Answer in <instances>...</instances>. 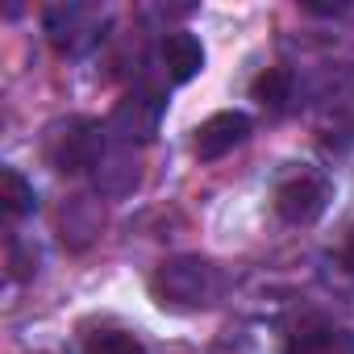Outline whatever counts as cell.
I'll return each instance as SVG.
<instances>
[{"label": "cell", "mask_w": 354, "mask_h": 354, "mask_svg": "<svg viewBox=\"0 0 354 354\" xmlns=\"http://www.w3.org/2000/svg\"><path fill=\"white\" fill-rule=\"evenodd\" d=\"M150 292L167 308H209L225 292V271L201 254H175L150 275Z\"/></svg>", "instance_id": "obj_1"}, {"label": "cell", "mask_w": 354, "mask_h": 354, "mask_svg": "<svg viewBox=\"0 0 354 354\" xmlns=\"http://www.w3.org/2000/svg\"><path fill=\"white\" fill-rule=\"evenodd\" d=\"M109 150H113V133H109V125H100L92 117H71V121L55 125L46 138V158L59 175H96L104 167Z\"/></svg>", "instance_id": "obj_2"}, {"label": "cell", "mask_w": 354, "mask_h": 354, "mask_svg": "<svg viewBox=\"0 0 354 354\" xmlns=\"http://www.w3.org/2000/svg\"><path fill=\"white\" fill-rule=\"evenodd\" d=\"M333 201V180L325 171H313V167H296L292 175H283V180L275 184V217L283 225H313L325 217Z\"/></svg>", "instance_id": "obj_3"}, {"label": "cell", "mask_w": 354, "mask_h": 354, "mask_svg": "<svg viewBox=\"0 0 354 354\" xmlns=\"http://www.w3.org/2000/svg\"><path fill=\"white\" fill-rule=\"evenodd\" d=\"M42 30L50 38V46L67 59H80L88 55L104 34V13L100 9H88V5H50L42 13Z\"/></svg>", "instance_id": "obj_4"}, {"label": "cell", "mask_w": 354, "mask_h": 354, "mask_svg": "<svg viewBox=\"0 0 354 354\" xmlns=\"http://www.w3.org/2000/svg\"><path fill=\"white\" fill-rule=\"evenodd\" d=\"M162 109H167V96L162 88H150V84H138L133 92H125L113 109V117L104 121L109 133L117 142H146L154 138L158 121H162Z\"/></svg>", "instance_id": "obj_5"}, {"label": "cell", "mask_w": 354, "mask_h": 354, "mask_svg": "<svg viewBox=\"0 0 354 354\" xmlns=\"http://www.w3.org/2000/svg\"><path fill=\"white\" fill-rule=\"evenodd\" d=\"M154 67H158L162 88H180L205 71V42L188 30H171L154 46Z\"/></svg>", "instance_id": "obj_6"}, {"label": "cell", "mask_w": 354, "mask_h": 354, "mask_svg": "<svg viewBox=\"0 0 354 354\" xmlns=\"http://www.w3.org/2000/svg\"><path fill=\"white\" fill-rule=\"evenodd\" d=\"M246 138H250V117L242 109H225V113H213L209 121H201V129L192 138V150H196L201 162H217L234 146H242Z\"/></svg>", "instance_id": "obj_7"}, {"label": "cell", "mask_w": 354, "mask_h": 354, "mask_svg": "<svg viewBox=\"0 0 354 354\" xmlns=\"http://www.w3.org/2000/svg\"><path fill=\"white\" fill-rule=\"evenodd\" d=\"M283 354H354V329L333 321H300L288 333Z\"/></svg>", "instance_id": "obj_8"}, {"label": "cell", "mask_w": 354, "mask_h": 354, "mask_svg": "<svg viewBox=\"0 0 354 354\" xmlns=\"http://www.w3.org/2000/svg\"><path fill=\"white\" fill-rule=\"evenodd\" d=\"M0 205H5V217L9 221H21V217H30L38 209V192H34V184L26 180L17 167L0 171Z\"/></svg>", "instance_id": "obj_9"}, {"label": "cell", "mask_w": 354, "mask_h": 354, "mask_svg": "<svg viewBox=\"0 0 354 354\" xmlns=\"http://www.w3.org/2000/svg\"><path fill=\"white\" fill-rule=\"evenodd\" d=\"M250 96H254L259 104H267V109H288V100L296 96V75H292L288 67H267V71L254 75Z\"/></svg>", "instance_id": "obj_10"}, {"label": "cell", "mask_w": 354, "mask_h": 354, "mask_svg": "<svg viewBox=\"0 0 354 354\" xmlns=\"http://www.w3.org/2000/svg\"><path fill=\"white\" fill-rule=\"evenodd\" d=\"M84 354H146V350L125 329H92L84 337Z\"/></svg>", "instance_id": "obj_11"}, {"label": "cell", "mask_w": 354, "mask_h": 354, "mask_svg": "<svg viewBox=\"0 0 354 354\" xmlns=\"http://www.w3.org/2000/svg\"><path fill=\"white\" fill-rule=\"evenodd\" d=\"M337 263H342V271H346V275H354V230H350V238H346V246H342V259H337Z\"/></svg>", "instance_id": "obj_12"}]
</instances>
